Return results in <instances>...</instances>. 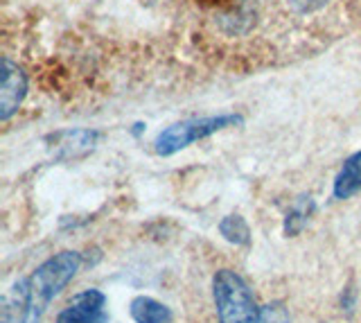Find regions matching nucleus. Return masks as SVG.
I'll use <instances>...</instances> for the list:
<instances>
[{
    "instance_id": "obj_1",
    "label": "nucleus",
    "mask_w": 361,
    "mask_h": 323,
    "mask_svg": "<svg viewBox=\"0 0 361 323\" xmlns=\"http://www.w3.org/2000/svg\"><path fill=\"white\" fill-rule=\"evenodd\" d=\"M212 298L219 323H259V307L246 281L233 269H219L212 278Z\"/></svg>"
},
{
    "instance_id": "obj_2",
    "label": "nucleus",
    "mask_w": 361,
    "mask_h": 323,
    "mask_svg": "<svg viewBox=\"0 0 361 323\" xmlns=\"http://www.w3.org/2000/svg\"><path fill=\"white\" fill-rule=\"evenodd\" d=\"M82 267V253L77 251H61L48 258L43 264L37 267L27 281L32 289V317L39 319L52 298L61 292V289L73 281V276Z\"/></svg>"
},
{
    "instance_id": "obj_3",
    "label": "nucleus",
    "mask_w": 361,
    "mask_h": 323,
    "mask_svg": "<svg viewBox=\"0 0 361 323\" xmlns=\"http://www.w3.org/2000/svg\"><path fill=\"white\" fill-rule=\"evenodd\" d=\"M235 125H242L240 116H210V118H192V120L176 122V125L158 133L154 140V150L161 156H172L180 150H185L192 142L208 138L212 133Z\"/></svg>"
},
{
    "instance_id": "obj_4",
    "label": "nucleus",
    "mask_w": 361,
    "mask_h": 323,
    "mask_svg": "<svg viewBox=\"0 0 361 323\" xmlns=\"http://www.w3.org/2000/svg\"><path fill=\"white\" fill-rule=\"evenodd\" d=\"M56 323H109L106 315V296L99 289H86L73 296V300L68 303Z\"/></svg>"
},
{
    "instance_id": "obj_5",
    "label": "nucleus",
    "mask_w": 361,
    "mask_h": 323,
    "mask_svg": "<svg viewBox=\"0 0 361 323\" xmlns=\"http://www.w3.org/2000/svg\"><path fill=\"white\" fill-rule=\"evenodd\" d=\"M27 91L25 75L18 68L16 63H11L9 59L3 61V88H0V118L9 120L16 114L23 97Z\"/></svg>"
},
{
    "instance_id": "obj_6",
    "label": "nucleus",
    "mask_w": 361,
    "mask_h": 323,
    "mask_svg": "<svg viewBox=\"0 0 361 323\" xmlns=\"http://www.w3.org/2000/svg\"><path fill=\"white\" fill-rule=\"evenodd\" d=\"M30 315H32V289L27 278H23V281L11 285V289L3 296L0 323H27Z\"/></svg>"
},
{
    "instance_id": "obj_7",
    "label": "nucleus",
    "mask_w": 361,
    "mask_h": 323,
    "mask_svg": "<svg viewBox=\"0 0 361 323\" xmlns=\"http://www.w3.org/2000/svg\"><path fill=\"white\" fill-rule=\"evenodd\" d=\"M129 312L135 323H172V310L152 296H135Z\"/></svg>"
},
{
    "instance_id": "obj_8",
    "label": "nucleus",
    "mask_w": 361,
    "mask_h": 323,
    "mask_svg": "<svg viewBox=\"0 0 361 323\" xmlns=\"http://www.w3.org/2000/svg\"><path fill=\"white\" fill-rule=\"evenodd\" d=\"M361 190V152L353 154L343 163L341 172L336 174L334 181V197L336 199H348L355 193Z\"/></svg>"
},
{
    "instance_id": "obj_9",
    "label": "nucleus",
    "mask_w": 361,
    "mask_h": 323,
    "mask_svg": "<svg viewBox=\"0 0 361 323\" xmlns=\"http://www.w3.org/2000/svg\"><path fill=\"white\" fill-rule=\"evenodd\" d=\"M219 231H221V236L237 244V247H244V244L251 242V228H248L246 224V219L240 217V215H228V217H224L221 219V224H219Z\"/></svg>"
},
{
    "instance_id": "obj_10",
    "label": "nucleus",
    "mask_w": 361,
    "mask_h": 323,
    "mask_svg": "<svg viewBox=\"0 0 361 323\" xmlns=\"http://www.w3.org/2000/svg\"><path fill=\"white\" fill-rule=\"evenodd\" d=\"M314 210V202L310 197H302L300 202L291 208V213L287 215V221H285V233L287 236H296V233L302 231V226L307 224V217Z\"/></svg>"
},
{
    "instance_id": "obj_11",
    "label": "nucleus",
    "mask_w": 361,
    "mask_h": 323,
    "mask_svg": "<svg viewBox=\"0 0 361 323\" xmlns=\"http://www.w3.org/2000/svg\"><path fill=\"white\" fill-rule=\"evenodd\" d=\"M259 323H289V312L287 307L276 300V303H269L259 312Z\"/></svg>"
},
{
    "instance_id": "obj_12",
    "label": "nucleus",
    "mask_w": 361,
    "mask_h": 323,
    "mask_svg": "<svg viewBox=\"0 0 361 323\" xmlns=\"http://www.w3.org/2000/svg\"><path fill=\"white\" fill-rule=\"evenodd\" d=\"M300 9H312V7H319L323 0H293Z\"/></svg>"
},
{
    "instance_id": "obj_13",
    "label": "nucleus",
    "mask_w": 361,
    "mask_h": 323,
    "mask_svg": "<svg viewBox=\"0 0 361 323\" xmlns=\"http://www.w3.org/2000/svg\"><path fill=\"white\" fill-rule=\"evenodd\" d=\"M203 3H219V0H203Z\"/></svg>"
}]
</instances>
